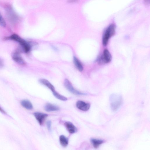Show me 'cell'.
<instances>
[{"instance_id":"cell-1","label":"cell","mask_w":150,"mask_h":150,"mask_svg":"<svg viewBox=\"0 0 150 150\" xmlns=\"http://www.w3.org/2000/svg\"><path fill=\"white\" fill-rule=\"evenodd\" d=\"M109 99L111 108L113 111H117L122 106L123 100L121 95L113 94L110 95Z\"/></svg>"},{"instance_id":"cell-2","label":"cell","mask_w":150,"mask_h":150,"mask_svg":"<svg viewBox=\"0 0 150 150\" xmlns=\"http://www.w3.org/2000/svg\"><path fill=\"white\" fill-rule=\"evenodd\" d=\"M5 39L13 40L19 43L23 51L25 53H28L31 50V45L17 34H13Z\"/></svg>"},{"instance_id":"cell-3","label":"cell","mask_w":150,"mask_h":150,"mask_svg":"<svg viewBox=\"0 0 150 150\" xmlns=\"http://www.w3.org/2000/svg\"><path fill=\"white\" fill-rule=\"evenodd\" d=\"M116 29V26L114 24H110L107 28L102 39V43L104 46L107 45L109 39L115 34Z\"/></svg>"},{"instance_id":"cell-4","label":"cell","mask_w":150,"mask_h":150,"mask_svg":"<svg viewBox=\"0 0 150 150\" xmlns=\"http://www.w3.org/2000/svg\"><path fill=\"white\" fill-rule=\"evenodd\" d=\"M64 86L68 91L71 93L76 95H86V94L78 91L75 89L71 82L67 79L65 80L64 82Z\"/></svg>"},{"instance_id":"cell-5","label":"cell","mask_w":150,"mask_h":150,"mask_svg":"<svg viewBox=\"0 0 150 150\" xmlns=\"http://www.w3.org/2000/svg\"><path fill=\"white\" fill-rule=\"evenodd\" d=\"M12 57L13 60L16 63L21 65H24L26 62L21 56L20 52L18 51L13 53Z\"/></svg>"},{"instance_id":"cell-6","label":"cell","mask_w":150,"mask_h":150,"mask_svg":"<svg viewBox=\"0 0 150 150\" xmlns=\"http://www.w3.org/2000/svg\"><path fill=\"white\" fill-rule=\"evenodd\" d=\"M103 64L110 62L112 59V56L109 51L107 49H105L103 55L101 57Z\"/></svg>"},{"instance_id":"cell-7","label":"cell","mask_w":150,"mask_h":150,"mask_svg":"<svg viewBox=\"0 0 150 150\" xmlns=\"http://www.w3.org/2000/svg\"><path fill=\"white\" fill-rule=\"evenodd\" d=\"M34 115L41 125L43 124L45 120L48 116L47 114L39 112H35L34 113Z\"/></svg>"},{"instance_id":"cell-8","label":"cell","mask_w":150,"mask_h":150,"mask_svg":"<svg viewBox=\"0 0 150 150\" xmlns=\"http://www.w3.org/2000/svg\"><path fill=\"white\" fill-rule=\"evenodd\" d=\"M76 107L79 109L86 111L89 109L91 105L83 101H79L76 103Z\"/></svg>"},{"instance_id":"cell-9","label":"cell","mask_w":150,"mask_h":150,"mask_svg":"<svg viewBox=\"0 0 150 150\" xmlns=\"http://www.w3.org/2000/svg\"><path fill=\"white\" fill-rule=\"evenodd\" d=\"M64 124L67 130L70 133L73 134L77 132L78 130L76 127L71 122H67Z\"/></svg>"},{"instance_id":"cell-10","label":"cell","mask_w":150,"mask_h":150,"mask_svg":"<svg viewBox=\"0 0 150 150\" xmlns=\"http://www.w3.org/2000/svg\"><path fill=\"white\" fill-rule=\"evenodd\" d=\"M39 81L41 84L47 86L50 89L52 92L55 91V88L54 86L47 80L42 79H40Z\"/></svg>"},{"instance_id":"cell-11","label":"cell","mask_w":150,"mask_h":150,"mask_svg":"<svg viewBox=\"0 0 150 150\" xmlns=\"http://www.w3.org/2000/svg\"><path fill=\"white\" fill-rule=\"evenodd\" d=\"M45 110L47 112L56 111L59 110V108L55 105L50 103H47L44 107Z\"/></svg>"},{"instance_id":"cell-12","label":"cell","mask_w":150,"mask_h":150,"mask_svg":"<svg viewBox=\"0 0 150 150\" xmlns=\"http://www.w3.org/2000/svg\"><path fill=\"white\" fill-rule=\"evenodd\" d=\"M21 104L25 108L29 110L32 109L33 106L31 102L27 100H24L21 102Z\"/></svg>"},{"instance_id":"cell-13","label":"cell","mask_w":150,"mask_h":150,"mask_svg":"<svg viewBox=\"0 0 150 150\" xmlns=\"http://www.w3.org/2000/svg\"><path fill=\"white\" fill-rule=\"evenodd\" d=\"M74 64L77 69L80 72L83 71L84 68L83 66L79 60L76 57H74L73 59Z\"/></svg>"},{"instance_id":"cell-14","label":"cell","mask_w":150,"mask_h":150,"mask_svg":"<svg viewBox=\"0 0 150 150\" xmlns=\"http://www.w3.org/2000/svg\"><path fill=\"white\" fill-rule=\"evenodd\" d=\"M59 141L61 145L64 147L67 146L68 144V140L65 136L61 135L59 137Z\"/></svg>"},{"instance_id":"cell-15","label":"cell","mask_w":150,"mask_h":150,"mask_svg":"<svg viewBox=\"0 0 150 150\" xmlns=\"http://www.w3.org/2000/svg\"><path fill=\"white\" fill-rule=\"evenodd\" d=\"M91 141L95 148H97L100 145L104 142V141L102 140L92 139Z\"/></svg>"},{"instance_id":"cell-16","label":"cell","mask_w":150,"mask_h":150,"mask_svg":"<svg viewBox=\"0 0 150 150\" xmlns=\"http://www.w3.org/2000/svg\"><path fill=\"white\" fill-rule=\"evenodd\" d=\"M52 93L54 96L59 100L63 101H66L68 99L67 98L59 94L55 91L53 92Z\"/></svg>"},{"instance_id":"cell-17","label":"cell","mask_w":150,"mask_h":150,"mask_svg":"<svg viewBox=\"0 0 150 150\" xmlns=\"http://www.w3.org/2000/svg\"><path fill=\"white\" fill-rule=\"evenodd\" d=\"M6 25L5 21L0 12V25L3 27H5L6 26Z\"/></svg>"},{"instance_id":"cell-18","label":"cell","mask_w":150,"mask_h":150,"mask_svg":"<svg viewBox=\"0 0 150 150\" xmlns=\"http://www.w3.org/2000/svg\"><path fill=\"white\" fill-rule=\"evenodd\" d=\"M47 125L48 130H51V122L50 121H48L47 123Z\"/></svg>"},{"instance_id":"cell-19","label":"cell","mask_w":150,"mask_h":150,"mask_svg":"<svg viewBox=\"0 0 150 150\" xmlns=\"http://www.w3.org/2000/svg\"><path fill=\"white\" fill-rule=\"evenodd\" d=\"M4 62L3 60L0 58V69H2L4 66Z\"/></svg>"},{"instance_id":"cell-20","label":"cell","mask_w":150,"mask_h":150,"mask_svg":"<svg viewBox=\"0 0 150 150\" xmlns=\"http://www.w3.org/2000/svg\"><path fill=\"white\" fill-rule=\"evenodd\" d=\"M78 1L77 0H69L68 3H74L77 2Z\"/></svg>"},{"instance_id":"cell-21","label":"cell","mask_w":150,"mask_h":150,"mask_svg":"<svg viewBox=\"0 0 150 150\" xmlns=\"http://www.w3.org/2000/svg\"><path fill=\"white\" fill-rule=\"evenodd\" d=\"M144 1L146 4L147 5L149 4L150 0H144Z\"/></svg>"},{"instance_id":"cell-22","label":"cell","mask_w":150,"mask_h":150,"mask_svg":"<svg viewBox=\"0 0 150 150\" xmlns=\"http://www.w3.org/2000/svg\"><path fill=\"white\" fill-rule=\"evenodd\" d=\"M0 111H1V112H2L3 113H5V112L4 111V110H3L2 109V108L1 107H0Z\"/></svg>"}]
</instances>
